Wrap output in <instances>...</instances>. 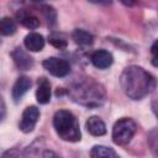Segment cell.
I'll list each match as a JSON object with an SVG mask.
<instances>
[{
  "instance_id": "cell-1",
  "label": "cell",
  "mask_w": 158,
  "mask_h": 158,
  "mask_svg": "<svg viewBox=\"0 0 158 158\" xmlns=\"http://www.w3.org/2000/svg\"><path fill=\"white\" fill-rule=\"evenodd\" d=\"M120 84L123 93L132 100H141L151 94L156 86V78L138 65H130L123 69L120 77Z\"/></svg>"
},
{
  "instance_id": "cell-2",
  "label": "cell",
  "mask_w": 158,
  "mask_h": 158,
  "mask_svg": "<svg viewBox=\"0 0 158 158\" xmlns=\"http://www.w3.org/2000/svg\"><path fill=\"white\" fill-rule=\"evenodd\" d=\"M69 95L75 102L88 107L102 105L106 98L104 88L91 78H85L77 81L69 89Z\"/></svg>"
},
{
  "instance_id": "cell-3",
  "label": "cell",
  "mask_w": 158,
  "mask_h": 158,
  "mask_svg": "<svg viewBox=\"0 0 158 158\" xmlns=\"http://www.w3.org/2000/svg\"><path fill=\"white\" fill-rule=\"evenodd\" d=\"M53 127L63 141L78 142L81 138L79 122L77 117L68 110H59L53 116Z\"/></svg>"
},
{
  "instance_id": "cell-4",
  "label": "cell",
  "mask_w": 158,
  "mask_h": 158,
  "mask_svg": "<svg viewBox=\"0 0 158 158\" xmlns=\"http://www.w3.org/2000/svg\"><path fill=\"white\" fill-rule=\"evenodd\" d=\"M137 130V125L132 118L123 117L115 122L112 127V141L118 146H126L131 142Z\"/></svg>"
},
{
  "instance_id": "cell-5",
  "label": "cell",
  "mask_w": 158,
  "mask_h": 158,
  "mask_svg": "<svg viewBox=\"0 0 158 158\" xmlns=\"http://www.w3.org/2000/svg\"><path fill=\"white\" fill-rule=\"evenodd\" d=\"M42 65L44 67V69L54 75V77H58V78H62V77H65L70 73V65L67 60L62 59V58H57V57H51V58H47L42 62Z\"/></svg>"
},
{
  "instance_id": "cell-6",
  "label": "cell",
  "mask_w": 158,
  "mask_h": 158,
  "mask_svg": "<svg viewBox=\"0 0 158 158\" xmlns=\"http://www.w3.org/2000/svg\"><path fill=\"white\" fill-rule=\"evenodd\" d=\"M38 118H40V110L36 106H28L22 112L21 121L19 123V128L23 133H30L33 131Z\"/></svg>"
},
{
  "instance_id": "cell-7",
  "label": "cell",
  "mask_w": 158,
  "mask_h": 158,
  "mask_svg": "<svg viewBox=\"0 0 158 158\" xmlns=\"http://www.w3.org/2000/svg\"><path fill=\"white\" fill-rule=\"evenodd\" d=\"M90 60H91L94 67H96L99 69H106L112 64L114 58H112V54L110 52H107L105 49H99L91 54Z\"/></svg>"
},
{
  "instance_id": "cell-8",
  "label": "cell",
  "mask_w": 158,
  "mask_h": 158,
  "mask_svg": "<svg viewBox=\"0 0 158 158\" xmlns=\"http://www.w3.org/2000/svg\"><path fill=\"white\" fill-rule=\"evenodd\" d=\"M11 57H12L15 64L17 65V68H20L22 70H28L33 65V59L21 48H15L11 52Z\"/></svg>"
},
{
  "instance_id": "cell-9",
  "label": "cell",
  "mask_w": 158,
  "mask_h": 158,
  "mask_svg": "<svg viewBox=\"0 0 158 158\" xmlns=\"http://www.w3.org/2000/svg\"><path fill=\"white\" fill-rule=\"evenodd\" d=\"M31 79L27 78V77H20L16 83L14 84L12 86V91H11V95H12V99L15 102H19L21 100V98L28 91V89L31 88Z\"/></svg>"
},
{
  "instance_id": "cell-10",
  "label": "cell",
  "mask_w": 158,
  "mask_h": 158,
  "mask_svg": "<svg viewBox=\"0 0 158 158\" xmlns=\"http://www.w3.org/2000/svg\"><path fill=\"white\" fill-rule=\"evenodd\" d=\"M36 99H37V102H40L42 105L48 104L51 100V84L43 77L38 79V86L36 90Z\"/></svg>"
},
{
  "instance_id": "cell-11",
  "label": "cell",
  "mask_w": 158,
  "mask_h": 158,
  "mask_svg": "<svg viewBox=\"0 0 158 158\" xmlns=\"http://www.w3.org/2000/svg\"><path fill=\"white\" fill-rule=\"evenodd\" d=\"M85 127L88 132L93 136H104L106 133V126L104 121L98 116H91L85 122Z\"/></svg>"
},
{
  "instance_id": "cell-12",
  "label": "cell",
  "mask_w": 158,
  "mask_h": 158,
  "mask_svg": "<svg viewBox=\"0 0 158 158\" xmlns=\"http://www.w3.org/2000/svg\"><path fill=\"white\" fill-rule=\"evenodd\" d=\"M23 43H25V47L28 51H31V52H38L44 46V38H43L42 35H40L37 32H31V33H28L25 37Z\"/></svg>"
},
{
  "instance_id": "cell-13",
  "label": "cell",
  "mask_w": 158,
  "mask_h": 158,
  "mask_svg": "<svg viewBox=\"0 0 158 158\" xmlns=\"http://www.w3.org/2000/svg\"><path fill=\"white\" fill-rule=\"evenodd\" d=\"M73 40L75 43L80 44V46H89L94 42V37L91 33H89L88 31L85 30H81V28H78V30H74L73 35H72Z\"/></svg>"
},
{
  "instance_id": "cell-14",
  "label": "cell",
  "mask_w": 158,
  "mask_h": 158,
  "mask_svg": "<svg viewBox=\"0 0 158 158\" xmlns=\"http://www.w3.org/2000/svg\"><path fill=\"white\" fill-rule=\"evenodd\" d=\"M118 154L110 147H105V146H94L90 151V157H105V158H110V157H117Z\"/></svg>"
},
{
  "instance_id": "cell-15",
  "label": "cell",
  "mask_w": 158,
  "mask_h": 158,
  "mask_svg": "<svg viewBox=\"0 0 158 158\" xmlns=\"http://www.w3.org/2000/svg\"><path fill=\"white\" fill-rule=\"evenodd\" d=\"M0 31L4 36H11L16 32V23L10 17H4L0 22Z\"/></svg>"
},
{
  "instance_id": "cell-16",
  "label": "cell",
  "mask_w": 158,
  "mask_h": 158,
  "mask_svg": "<svg viewBox=\"0 0 158 158\" xmlns=\"http://www.w3.org/2000/svg\"><path fill=\"white\" fill-rule=\"evenodd\" d=\"M20 22L30 30H35L40 26V20L36 16H32V15H22L20 17Z\"/></svg>"
},
{
  "instance_id": "cell-17",
  "label": "cell",
  "mask_w": 158,
  "mask_h": 158,
  "mask_svg": "<svg viewBox=\"0 0 158 158\" xmlns=\"http://www.w3.org/2000/svg\"><path fill=\"white\" fill-rule=\"evenodd\" d=\"M49 43L52 46H54L56 48H59V49H63V48L67 47V41L63 37H59L56 33H53V35L49 36Z\"/></svg>"
},
{
  "instance_id": "cell-18",
  "label": "cell",
  "mask_w": 158,
  "mask_h": 158,
  "mask_svg": "<svg viewBox=\"0 0 158 158\" xmlns=\"http://www.w3.org/2000/svg\"><path fill=\"white\" fill-rule=\"evenodd\" d=\"M43 14L48 21V23H54L56 22V11L51 6H44L43 7Z\"/></svg>"
},
{
  "instance_id": "cell-19",
  "label": "cell",
  "mask_w": 158,
  "mask_h": 158,
  "mask_svg": "<svg viewBox=\"0 0 158 158\" xmlns=\"http://www.w3.org/2000/svg\"><path fill=\"white\" fill-rule=\"evenodd\" d=\"M151 56H152V59H151L152 64L156 68H158V40L151 47Z\"/></svg>"
},
{
  "instance_id": "cell-20",
  "label": "cell",
  "mask_w": 158,
  "mask_h": 158,
  "mask_svg": "<svg viewBox=\"0 0 158 158\" xmlns=\"http://www.w3.org/2000/svg\"><path fill=\"white\" fill-rule=\"evenodd\" d=\"M151 107H152L153 114H154V115H156V117L158 118V94H156V95L152 98V101H151Z\"/></svg>"
},
{
  "instance_id": "cell-21",
  "label": "cell",
  "mask_w": 158,
  "mask_h": 158,
  "mask_svg": "<svg viewBox=\"0 0 158 158\" xmlns=\"http://www.w3.org/2000/svg\"><path fill=\"white\" fill-rule=\"evenodd\" d=\"M123 5H126V6H133L136 2H137V0H120Z\"/></svg>"
},
{
  "instance_id": "cell-22",
  "label": "cell",
  "mask_w": 158,
  "mask_h": 158,
  "mask_svg": "<svg viewBox=\"0 0 158 158\" xmlns=\"http://www.w3.org/2000/svg\"><path fill=\"white\" fill-rule=\"evenodd\" d=\"M90 2H94V4H100V5H107L110 4V0H89Z\"/></svg>"
},
{
  "instance_id": "cell-23",
  "label": "cell",
  "mask_w": 158,
  "mask_h": 158,
  "mask_svg": "<svg viewBox=\"0 0 158 158\" xmlns=\"http://www.w3.org/2000/svg\"><path fill=\"white\" fill-rule=\"evenodd\" d=\"M1 118L4 120V117H5V102H4V100H1Z\"/></svg>"
},
{
  "instance_id": "cell-24",
  "label": "cell",
  "mask_w": 158,
  "mask_h": 158,
  "mask_svg": "<svg viewBox=\"0 0 158 158\" xmlns=\"http://www.w3.org/2000/svg\"><path fill=\"white\" fill-rule=\"evenodd\" d=\"M33 1H42V0H33Z\"/></svg>"
}]
</instances>
